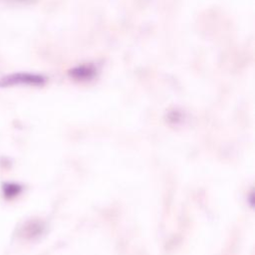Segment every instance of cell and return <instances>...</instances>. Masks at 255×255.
Masks as SVG:
<instances>
[{
	"mask_svg": "<svg viewBox=\"0 0 255 255\" xmlns=\"http://www.w3.org/2000/svg\"><path fill=\"white\" fill-rule=\"evenodd\" d=\"M21 186L16 183H5L3 185V193L5 197L12 198L21 192Z\"/></svg>",
	"mask_w": 255,
	"mask_h": 255,
	"instance_id": "7a4b0ae2",
	"label": "cell"
},
{
	"mask_svg": "<svg viewBox=\"0 0 255 255\" xmlns=\"http://www.w3.org/2000/svg\"><path fill=\"white\" fill-rule=\"evenodd\" d=\"M44 79L35 74L13 73L0 78V88H7L18 85H40Z\"/></svg>",
	"mask_w": 255,
	"mask_h": 255,
	"instance_id": "6da1fadb",
	"label": "cell"
}]
</instances>
